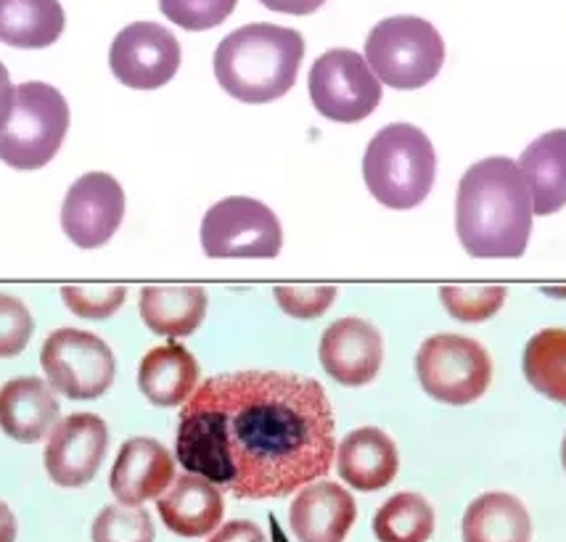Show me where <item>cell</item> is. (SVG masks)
I'll return each instance as SVG.
<instances>
[{
	"instance_id": "6da1fadb",
	"label": "cell",
	"mask_w": 566,
	"mask_h": 542,
	"mask_svg": "<svg viewBox=\"0 0 566 542\" xmlns=\"http://www.w3.org/2000/svg\"><path fill=\"white\" fill-rule=\"evenodd\" d=\"M175 456L188 473L244 500L286 498L332 471L334 410L307 376H212L180 410Z\"/></svg>"
},
{
	"instance_id": "7a4b0ae2",
	"label": "cell",
	"mask_w": 566,
	"mask_h": 542,
	"mask_svg": "<svg viewBox=\"0 0 566 542\" xmlns=\"http://www.w3.org/2000/svg\"><path fill=\"white\" fill-rule=\"evenodd\" d=\"M532 199L518 161L488 157L458 183L455 230L476 260H518L532 233Z\"/></svg>"
},
{
	"instance_id": "3957f363",
	"label": "cell",
	"mask_w": 566,
	"mask_h": 542,
	"mask_svg": "<svg viewBox=\"0 0 566 542\" xmlns=\"http://www.w3.org/2000/svg\"><path fill=\"white\" fill-rule=\"evenodd\" d=\"M305 38L292 27L247 24L222 38L214 51V77L241 104H271L296 83Z\"/></svg>"
},
{
	"instance_id": "277c9868",
	"label": "cell",
	"mask_w": 566,
	"mask_h": 542,
	"mask_svg": "<svg viewBox=\"0 0 566 542\" xmlns=\"http://www.w3.org/2000/svg\"><path fill=\"white\" fill-rule=\"evenodd\" d=\"M437 175L429 135L408 122L387 125L370 138L363 178L370 196L387 209H413L427 199Z\"/></svg>"
},
{
	"instance_id": "5b68a950",
	"label": "cell",
	"mask_w": 566,
	"mask_h": 542,
	"mask_svg": "<svg viewBox=\"0 0 566 542\" xmlns=\"http://www.w3.org/2000/svg\"><path fill=\"white\" fill-rule=\"evenodd\" d=\"M366 61L381 85L416 91L440 74L444 40L427 19L389 17L368 32Z\"/></svg>"
},
{
	"instance_id": "8992f818",
	"label": "cell",
	"mask_w": 566,
	"mask_h": 542,
	"mask_svg": "<svg viewBox=\"0 0 566 542\" xmlns=\"http://www.w3.org/2000/svg\"><path fill=\"white\" fill-rule=\"evenodd\" d=\"M70 131V104L49 83H22L9 125L0 131V159L13 169H40L56 157Z\"/></svg>"
},
{
	"instance_id": "52a82bcc",
	"label": "cell",
	"mask_w": 566,
	"mask_h": 542,
	"mask_svg": "<svg viewBox=\"0 0 566 542\" xmlns=\"http://www.w3.org/2000/svg\"><path fill=\"white\" fill-rule=\"evenodd\" d=\"M416 374L429 397L444 405L476 403L493 382L490 352L476 338L437 334L421 344Z\"/></svg>"
},
{
	"instance_id": "ba28073f",
	"label": "cell",
	"mask_w": 566,
	"mask_h": 542,
	"mask_svg": "<svg viewBox=\"0 0 566 542\" xmlns=\"http://www.w3.org/2000/svg\"><path fill=\"white\" fill-rule=\"evenodd\" d=\"M283 247V230L268 205L249 196H228L201 220V249L212 260H273Z\"/></svg>"
},
{
	"instance_id": "9c48e42d",
	"label": "cell",
	"mask_w": 566,
	"mask_h": 542,
	"mask_svg": "<svg viewBox=\"0 0 566 542\" xmlns=\"http://www.w3.org/2000/svg\"><path fill=\"white\" fill-rule=\"evenodd\" d=\"M307 87L318 114L339 125H355L370 117L381 104L379 77L366 56L349 49H332L315 59Z\"/></svg>"
},
{
	"instance_id": "30bf717a",
	"label": "cell",
	"mask_w": 566,
	"mask_h": 542,
	"mask_svg": "<svg viewBox=\"0 0 566 542\" xmlns=\"http://www.w3.org/2000/svg\"><path fill=\"white\" fill-rule=\"evenodd\" d=\"M40 365L53 389L70 399H98L117 374L109 344L80 329L53 331L40 350Z\"/></svg>"
},
{
	"instance_id": "8fae6325",
	"label": "cell",
	"mask_w": 566,
	"mask_h": 542,
	"mask_svg": "<svg viewBox=\"0 0 566 542\" xmlns=\"http://www.w3.org/2000/svg\"><path fill=\"white\" fill-rule=\"evenodd\" d=\"M180 43L157 22H133L117 32L109 51L112 74L133 91H157L178 74Z\"/></svg>"
},
{
	"instance_id": "7c38bea8",
	"label": "cell",
	"mask_w": 566,
	"mask_h": 542,
	"mask_svg": "<svg viewBox=\"0 0 566 542\" xmlns=\"http://www.w3.org/2000/svg\"><path fill=\"white\" fill-rule=\"evenodd\" d=\"M125 220V191L112 175L87 173L64 196L62 228L74 247L98 249Z\"/></svg>"
},
{
	"instance_id": "4fadbf2b",
	"label": "cell",
	"mask_w": 566,
	"mask_h": 542,
	"mask_svg": "<svg viewBox=\"0 0 566 542\" xmlns=\"http://www.w3.org/2000/svg\"><path fill=\"white\" fill-rule=\"evenodd\" d=\"M109 447V429L96 413H72L53 426L45 445V471L59 487H85L93 482Z\"/></svg>"
},
{
	"instance_id": "5bb4252c",
	"label": "cell",
	"mask_w": 566,
	"mask_h": 542,
	"mask_svg": "<svg viewBox=\"0 0 566 542\" xmlns=\"http://www.w3.org/2000/svg\"><path fill=\"white\" fill-rule=\"evenodd\" d=\"M323 371L342 386H366L379 376L384 342L374 323L357 315L339 317L321 336Z\"/></svg>"
},
{
	"instance_id": "9a60e30c",
	"label": "cell",
	"mask_w": 566,
	"mask_h": 542,
	"mask_svg": "<svg viewBox=\"0 0 566 542\" xmlns=\"http://www.w3.org/2000/svg\"><path fill=\"white\" fill-rule=\"evenodd\" d=\"M175 479V458L165 445L148 437H133L119 447L112 466L109 487L123 505H144L161 498Z\"/></svg>"
},
{
	"instance_id": "2e32d148",
	"label": "cell",
	"mask_w": 566,
	"mask_h": 542,
	"mask_svg": "<svg viewBox=\"0 0 566 542\" xmlns=\"http://www.w3.org/2000/svg\"><path fill=\"white\" fill-rule=\"evenodd\" d=\"M355 519V498L334 482L302 487L289 508V524L300 542H345Z\"/></svg>"
},
{
	"instance_id": "e0dca14e",
	"label": "cell",
	"mask_w": 566,
	"mask_h": 542,
	"mask_svg": "<svg viewBox=\"0 0 566 542\" xmlns=\"http://www.w3.org/2000/svg\"><path fill=\"white\" fill-rule=\"evenodd\" d=\"M157 511L165 527L178 538H207L220 527L226 503L222 492L199 473H184L161 494Z\"/></svg>"
},
{
	"instance_id": "ac0fdd59",
	"label": "cell",
	"mask_w": 566,
	"mask_h": 542,
	"mask_svg": "<svg viewBox=\"0 0 566 542\" xmlns=\"http://www.w3.org/2000/svg\"><path fill=\"white\" fill-rule=\"evenodd\" d=\"M59 421V399L43 378L19 376L0 386V429L13 442H40Z\"/></svg>"
},
{
	"instance_id": "d6986e66",
	"label": "cell",
	"mask_w": 566,
	"mask_h": 542,
	"mask_svg": "<svg viewBox=\"0 0 566 542\" xmlns=\"http://www.w3.org/2000/svg\"><path fill=\"white\" fill-rule=\"evenodd\" d=\"M336 469L355 490L376 492L392 484L397 469H400V456H397V447L387 431L376 429V426H363L342 439L339 452H336Z\"/></svg>"
},
{
	"instance_id": "ffe728a7",
	"label": "cell",
	"mask_w": 566,
	"mask_h": 542,
	"mask_svg": "<svg viewBox=\"0 0 566 542\" xmlns=\"http://www.w3.org/2000/svg\"><path fill=\"white\" fill-rule=\"evenodd\" d=\"M532 199V212L548 217L566 207V131L535 138L518 159Z\"/></svg>"
},
{
	"instance_id": "44dd1931",
	"label": "cell",
	"mask_w": 566,
	"mask_h": 542,
	"mask_svg": "<svg viewBox=\"0 0 566 542\" xmlns=\"http://www.w3.org/2000/svg\"><path fill=\"white\" fill-rule=\"evenodd\" d=\"M199 384V363L184 344L170 342L146 352L138 368V386L157 408H175L193 395Z\"/></svg>"
},
{
	"instance_id": "7402d4cb",
	"label": "cell",
	"mask_w": 566,
	"mask_h": 542,
	"mask_svg": "<svg viewBox=\"0 0 566 542\" xmlns=\"http://www.w3.org/2000/svg\"><path fill=\"white\" fill-rule=\"evenodd\" d=\"M463 542H530L527 505L509 492H484L471 500L461 521Z\"/></svg>"
},
{
	"instance_id": "603a6c76",
	"label": "cell",
	"mask_w": 566,
	"mask_h": 542,
	"mask_svg": "<svg viewBox=\"0 0 566 542\" xmlns=\"http://www.w3.org/2000/svg\"><path fill=\"white\" fill-rule=\"evenodd\" d=\"M207 291L201 286H146L140 291V317L159 336H191L207 315Z\"/></svg>"
},
{
	"instance_id": "cb8c5ba5",
	"label": "cell",
	"mask_w": 566,
	"mask_h": 542,
	"mask_svg": "<svg viewBox=\"0 0 566 542\" xmlns=\"http://www.w3.org/2000/svg\"><path fill=\"white\" fill-rule=\"evenodd\" d=\"M66 27L59 0H0V43L11 49H49Z\"/></svg>"
},
{
	"instance_id": "d4e9b609",
	"label": "cell",
	"mask_w": 566,
	"mask_h": 542,
	"mask_svg": "<svg viewBox=\"0 0 566 542\" xmlns=\"http://www.w3.org/2000/svg\"><path fill=\"white\" fill-rule=\"evenodd\" d=\"M532 389L566 408V329H543L530 338L522 357Z\"/></svg>"
},
{
	"instance_id": "484cf974",
	"label": "cell",
	"mask_w": 566,
	"mask_h": 542,
	"mask_svg": "<svg viewBox=\"0 0 566 542\" xmlns=\"http://www.w3.org/2000/svg\"><path fill=\"white\" fill-rule=\"evenodd\" d=\"M434 527V508L416 492L392 494L374 517V534L379 542H429Z\"/></svg>"
},
{
	"instance_id": "4316f807",
	"label": "cell",
	"mask_w": 566,
	"mask_h": 542,
	"mask_svg": "<svg viewBox=\"0 0 566 542\" xmlns=\"http://www.w3.org/2000/svg\"><path fill=\"white\" fill-rule=\"evenodd\" d=\"M154 521L140 505H106L93 521V542H154Z\"/></svg>"
},
{
	"instance_id": "83f0119b",
	"label": "cell",
	"mask_w": 566,
	"mask_h": 542,
	"mask_svg": "<svg viewBox=\"0 0 566 542\" xmlns=\"http://www.w3.org/2000/svg\"><path fill=\"white\" fill-rule=\"evenodd\" d=\"M505 294V286H442L440 302L455 321L482 323L503 308Z\"/></svg>"
},
{
	"instance_id": "f1b7e54d",
	"label": "cell",
	"mask_w": 566,
	"mask_h": 542,
	"mask_svg": "<svg viewBox=\"0 0 566 542\" xmlns=\"http://www.w3.org/2000/svg\"><path fill=\"white\" fill-rule=\"evenodd\" d=\"M235 3L239 0H159V11L188 32H205L226 22Z\"/></svg>"
},
{
	"instance_id": "f546056e",
	"label": "cell",
	"mask_w": 566,
	"mask_h": 542,
	"mask_svg": "<svg viewBox=\"0 0 566 542\" xmlns=\"http://www.w3.org/2000/svg\"><path fill=\"white\" fill-rule=\"evenodd\" d=\"M62 300L77 317L104 321L123 308L127 300L125 286H64Z\"/></svg>"
},
{
	"instance_id": "4dcf8cb0",
	"label": "cell",
	"mask_w": 566,
	"mask_h": 542,
	"mask_svg": "<svg viewBox=\"0 0 566 542\" xmlns=\"http://www.w3.org/2000/svg\"><path fill=\"white\" fill-rule=\"evenodd\" d=\"M32 331H35V321L27 304L11 294H0V361L22 355Z\"/></svg>"
},
{
	"instance_id": "1f68e13d",
	"label": "cell",
	"mask_w": 566,
	"mask_h": 542,
	"mask_svg": "<svg viewBox=\"0 0 566 542\" xmlns=\"http://www.w3.org/2000/svg\"><path fill=\"white\" fill-rule=\"evenodd\" d=\"M275 302L286 315L310 321V317H321L332 308L336 300V286H275Z\"/></svg>"
},
{
	"instance_id": "d6a6232c",
	"label": "cell",
	"mask_w": 566,
	"mask_h": 542,
	"mask_svg": "<svg viewBox=\"0 0 566 542\" xmlns=\"http://www.w3.org/2000/svg\"><path fill=\"white\" fill-rule=\"evenodd\" d=\"M207 542H268V540H265V532H262L254 521L235 519V521H228V524H222Z\"/></svg>"
},
{
	"instance_id": "836d02e7",
	"label": "cell",
	"mask_w": 566,
	"mask_h": 542,
	"mask_svg": "<svg viewBox=\"0 0 566 542\" xmlns=\"http://www.w3.org/2000/svg\"><path fill=\"white\" fill-rule=\"evenodd\" d=\"M265 9L279 11V13H292V17H310L321 9L326 0H260Z\"/></svg>"
},
{
	"instance_id": "e575fe53",
	"label": "cell",
	"mask_w": 566,
	"mask_h": 542,
	"mask_svg": "<svg viewBox=\"0 0 566 542\" xmlns=\"http://www.w3.org/2000/svg\"><path fill=\"white\" fill-rule=\"evenodd\" d=\"M13 106H17V87H13L11 74L3 66V61H0V131L9 125Z\"/></svg>"
},
{
	"instance_id": "d590c367",
	"label": "cell",
	"mask_w": 566,
	"mask_h": 542,
	"mask_svg": "<svg viewBox=\"0 0 566 542\" xmlns=\"http://www.w3.org/2000/svg\"><path fill=\"white\" fill-rule=\"evenodd\" d=\"M17 517L9 505L0 500V542H17Z\"/></svg>"
},
{
	"instance_id": "8d00e7d4",
	"label": "cell",
	"mask_w": 566,
	"mask_h": 542,
	"mask_svg": "<svg viewBox=\"0 0 566 542\" xmlns=\"http://www.w3.org/2000/svg\"><path fill=\"white\" fill-rule=\"evenodd\" d=\"M562 463H564V471H566V437H564V445H562Z\"/></svg>"
}]
</instances>
